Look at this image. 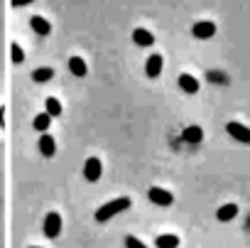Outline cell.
Instances as JSON below:
<instances>
[{
    "label": "cell",
    "mask_w": 250,
    "mask_h": 248,
    "mask_svg": "<svg viewBox=\"0 0 250 248\" xmlns=\"http://www.w3.org/2000/svg\"><path fill=\"white\" fill-rule=\"evenodd\" d=\"M128 209H130V197L110 199V202H105L103 206L96 209V221L103 224V221H108V219H113V216H118V214H123V211H128Z\"/></svg>",
    "instance_id": "6da1fadb"
},
{
    "label": "cell",
    "mask_w": 250,
    "mask_h": 248,
    "mask_svg": "<svg viewBox=\"0 0 250 248\" xmlns=\"http://www.w3.org/2000/svg\"><path fill=\"white\" fill-rule=\"evenodd\" d=\"M42 231H44L47 238H57V236L62 233V216H59V211H49V214L44 216Z\"/></svg>",
    "instance_id": "7a4b0ae2"
},
{
    "label": "cell",
    "mask_w": 250,
    "mask_h": 248,
    "mask_svg": "<svg viewBox=\"0 0 250 248\" xmlns=\"http://www.w3.org/2000/svg\"><path fill=\"white\" fill-rule=\"evenodd\" d=\"M226 131H228V135H230V138H235L238 143H245V145H250V128H245L243 123H235V120H230L228 126H226Z\"/></svg>",
    "instance_id": "3957f363"
},
{
    "label": "cell",
    "mask_w": 250,
    "mask_h": 248,
    "mask_svg": "<svg viewBox=\"0 0 250 248\" xmlns=\"http://www.w3.org/2000/svg\"><path fill=\"white\" fill-rule=\"evenodd\" d=\"M101 175H103L101 160H98V158H88V160L83 162V177H86L88 182H98Z\"/></svg>",
    "instance_id": "277c9868"
},
{
    "label": "cell",
    "mask_w": 250,
    "mask_h": 248,
    "mask_svg": "<svg viewBox=\"0 0 250 248\" xmlns=\"http://www.w3.org/2000/svg\"><path fill=\"white\" fill-rule=\"evenodd\" d=\"M147 197H150V202H155V204H160V206H172V204H174L172 192H167V189H162V187H150Z\"/></svg>",
    "instance_id": "5b68a950"
},
{
    "label": "cell",
    "mask_w": 250,
    "mask_h": 248,
    "mask_svg": "<svg viewBox=\"0 0 250 248\" xmlns=\"http://www.w3.org/2000/svg\"><path fill=\"white\" fill-rule=\"evenodd\" d=\"M191 32H194L196 40H211V37L216 35V25H213L211 20H199Z\"/></svg>",
    "instance_id": "8992f818"
},
{
    "label": "cell",
    "mask_w": 250,
    "mask_h": 248,
    "mask_svg": "<svg viewBox=\"0 0 250 248\" xmlns=\"http://www.w3.org/2000/svg\"><path fill=\"white\" fill-rule=\"evenodd\" d=\"M162 67H165V59H162L160 54H150L147 62H145V74H147L150 79H157V76L162 74Z\"/></svg>",
    "instance_id": "52a82bcc"
},
{
    "label": "cell",
    "mask_w": 250,
    "mask_h": 248,
    "mask_svg": "<svg viewBox=\"0 0 250 248\" xmlns=\"http://www.w3.org/2000/svg\"><path fill=\"white\" fill-rule=\"evenodd\" d=\"M40 153H42L44 158H54V153H57V140H54V135H49L47 131L40 135Z\"/></svg>",
    "instance_id": "ba28073f"
},
{
    "label": "cell",
    "mask_w": 250,
    "mask_h": 248,
    "mask_svg": "<svg viewBox=\"0 0 250 248\" xmlns=\"http://www.w3.org/2000/svg\"><path fill=\"white\" fill-rule=\"evenodd\" d=\"M69 71H71L76 79H83L86 71H88V67H86V62H83L81 57H69Z\"/></svg>",
    "instance_id": "9c48e42d"
},
{
    "label": "cell",
    "mask_w": 250,
    "mask_h": 248,
    "mask_svg": "<svg viewBox=\"0 0 250 248\" xmlns=\"http://www.w3.org/2000/svg\"><path fill=\"white\" fill-rule=\"evenodd\" d=\"M179 89L184 91V93H196L199 91V81L191 76V74H179Z\"/></svg>",
    "instance_id": "30bf717a"
},
{
    "label": "cell",
    "mask_w": 250,
    "mask_h": 248,
    "mask_svg": "<svg viewBox=\"0 0 250 248\" xmlns=\"http://www.w3.org/2000/svg\"><path fill=\"white\" fill-rule=\"evenodd\" d=\"M30 25H32V30L37 32V35H42V37H47L49 32H52V25L44 20V18H40V15H35V18H30Z\"/></svg>",
    "instance_id": "8fae6325"
},
{
    "label": "cell",
    "mask_w": 250,
    "mask_h": 248,
    "mask_svg": "<svg viewBox=\"0 0 250 248\" xmlns=\"http://www.w3.org/2000/svg\"><path fill=\"white\" fill-rule=\"evenodd\" d=\"M133 42H135V45H140V47H150V45L155 42V37H152V32H150V30L138 27V30L133 32Z\"/></svg>",
    "instance_id": "7c38bea8"
},
{
    "label": "cell",
    "mask_w": 250,
    "mask_h": 248,
    "mask_svg": "<svg viewBox=\"0 0 250 248\" xmlns=\"http://www.w3.org/2000/svg\"><path fill=\"white\" fill-rule=\"evenodd\" d=\"M182 138H184L187 143H201V140H204V131H201L199 126H187V128L182 131Z\"/></svg>",
    "instance_id": "4fadbf2b"
},
{
    "label": "cell",
    "mask_w": 250,
    "mask_h": 248,
    "mask_svg": "<svg viewBox=\"0 0 250 248\" xmlns=\"http://www.w3.org/2000/svg\"><path fill=\"white\" fill-rule=\"evenodd\" d=\"M235 216H238V206H235V204H223V206L216 211V219L223 221V224H226V221H233Z\"/></svg>",
    "instance_id": "5bb4252c"
},
{
    "label": "cell",
    "mask_w": 250,
    "mask_h": 248,
    "mask_svg": "<svg viewBox=\"0 0 250 248\" xmlns=\"http://www.w3.org/2000/svg\"><path fill=\"white\" fill-rule=\"evenodd\" d=\"M155 246H157V248H177V246H179V236H174V233H162V236L155 238Z\"/></svg>",
    "instance_id": "9a60e30c"
},
{
    "label": "cell",
    "mask_w": 250,
    "mask_h": 248,
    "mask_svg": "<svg viewBox=\"0 0 250 248\" xmlns=\"http://www.w3.org/2000/svg\"><path fill=\"white\" fill-rule=\"evenodd\" d=\"M32 79L40 81V84H47L49 79H54V69L52 67H40V69L32 71Z\"/></svg>",
    "instance_id": "2e32d148"
},
{
    "label": "cell",
    "mask_w": 250,
    "mask_h": 248,
    "mask_svg": "<svg viewBox=\"0 0 250 248\" xmlns=\"http://www.w3.org/2000/svg\"><path fill=\"white\" fill-rule=\"evenodd\" d=\"M44 111H47L52 118H59V115H62V103H59V98L47 96V101H44Z\"/></svg>",
    "instance_id": "e0dca14e"
},
{
    "label": "cell",
    "mask_w": 250,
    "mask_h": 248,
    "mask_svg": "<svg viewBox=\"0 0 250 248\" xmlns=\"http://www.w3.org/2000/svg\"><path fill=\"white\" fill-rule=\"evenodd\" d=\"M49 123H52V115L44 111V113H40V115L35 118V123H32V126H35V131H42V133H44V131L49 128Z\"/></svg>",
    "instance_id": "ac0fdd59"
},
{
    "label": "cell",
    "mask_w": 250,
    "mask_h": 248,
    "mask_svg": "<svg viewBox=\"0 0 250 248\" xmlns=\"http://www.w3.org/2000/svg\"><path fill=\"white\" fill-rule=\"evenodd\" d=\"M125 248H147L138 236H125Z\"/></svg>",
    "instance_id": "d6986e66"
},
{
    "label": "cell",
    "mask_w": 250,
    "mask_h": 248,
    "mask_svg": "<svg viewBox=\"0 0 250 248\" xmlns=\"http://www.w3.org/2000/svg\"><path fill=\"white\" fill-rule=\"evenodd\" d=\"M10 52H13V62H15V64H22V62H25V52L20 49V45H13Z\"/></svg>",
    "instance_id": "ffe728a7"
},
{
    "label": "cell",
    "mask_w": 250,
    "mask_h": 248,
    "mask_svg": "<svg viewBox=\"0 0 250 248\" xmlns=\"http://www.w3.org/2000/svg\"><path fill=\"white\" fill-rule=\"evenodd\" d=\"M30 3H35V0H13L15 8H25V5H30Z\"/></svg>",
    "instance_id": "44dd1931"
},
{
    "label": "cell",
    "mask_w": 250,
    "mask_h": 248,
    "mask_svg": "<svg viewBox=\"0 0 250 248\" xmlns=\"http://www.w3.org/2000/svg\"><path fill=\"white\" fill-rule=\"evenodd\" d=\"M30 248H40V246H30Z\"/></svg>",
    "instance_id": "7402d4cb"
}]
</instances>
